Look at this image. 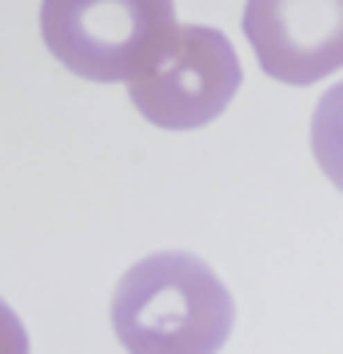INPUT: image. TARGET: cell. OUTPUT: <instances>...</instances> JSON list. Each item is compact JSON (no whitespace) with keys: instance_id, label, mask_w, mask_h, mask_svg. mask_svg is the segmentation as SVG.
I'll return each instance as SVG.
<instances>
[{"instance_id":"obj_1","label":"cell","mask_w":343,"mask_h":354,"mask_svg":"<svg viewBox=\"0 0 343 354\" xmlns=\"http://www.w3.org/2000/svg\"><path fill=\"white\" fill-rule=\"evenodd\" d=\"M236 303L200 255L156 251L116 287L112 326L136 354H212L231 335Z\"/></svg>"},{"instance_id":"obj_6","label":"cell","mask_w":343,"mask_h":354,"mask_svg":"<svg viewBox=\"0 0 343 354\" xmlns=\"http://www.w3.org/2000/svg\"><path fill=\"white\" fill-rule=\"evenodd\" d=\"M0 351H28V335H24V326L20 319L8 310V306L0 303Z\"/></svg>"},{"instance_id":"obj_2","label":"cell","mask_w":343,"mask_h":354,"mask_svg":"<svg viewBox=\"0 0 343 354\" xmlns=\"http://www.w3.org/2000/svg\"><path fill=\"white\" fill-rule=\"evenodd\" d=\"M240 60L220 28L168 24L148 40V48L128 68L132 108L148 124L168 131H192L212 124L240 92Z\"/></svg>"},{"instance_id":"obj_5","label":"cell","mask_w":343,"mask_h":354,"mask_svg":"<svg viewBox=\"0 0 343 354\" xmlns=\"http://www.w3.org/2000/svg\"><path fill=\"white\" fill-rule=\"evenodd\" d=\"M311 151L324 176L343 192V80L331 84L311 115Z\"/></svg>"},{"instance_id":"obj_4","label":"cell","mask_w":343,"mask_h":354,"mask_svg":"<svg viewBox=\"0 0 343 354\" xmlns=\"http://www.w3.org/2000/svg\"><path fill=\"white\" fill-rule=\"evenodd\" d=\"M244 36L279 84H315L343 68V0H247Z\"/></svg>"},{"instance_id":"obj_3","label":"cell","mask_w":343,"mask_h":354,"mask_svg":"<svg viewBox=\"0 0 343 354\" xmlns=\"http://www.w3.org/2000/svg\"><path fill=\"white\" fill-rule=\"evenodd\" d=\"M176 20L172 0H44L40 36L49 52L84 80L128 76L148 40Z\"/></svg>"}]
</instances>
